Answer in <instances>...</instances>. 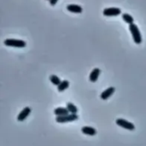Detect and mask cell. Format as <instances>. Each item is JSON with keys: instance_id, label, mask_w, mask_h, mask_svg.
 <instances>
[{"instance_id": "obj_1", "label": "cell", "mask_w": 146, "mask_h": 146, "mask_svg": "<svg viewBox=\"0 0 146 146\" xmlns=\"http://www.w3.org/2000/svg\"><path fill=\"white\" fill-rule=\"evenodd\" d=\"M129 30L132 33L134 43L137 44H140L142 43L143 39H142V36H141V33H140V31H139L138 26L134 23L132 25H129Z\"/></svg>"}, {"instance_id": "obj_2", "label": "cell", "mask_w": 146, "mask_h": 146, "mask_svg": "<svg viewBox=\"0 0 146 146\" xmlns=\"http://www.w3.org/2000/svg\"><path fill=\"white\" fill-rule=\"evenodd\" d=\"M3 44L6 46L16 47V48H24L27 45V43L24 40L15 39V38H7L3 41Z\"/></svg>"}, {"instance_id": "obj_3", "label": "cell", "mask_w": 146, "mask_h": 146, "mask_svg": "<svg viewBox=\"0 0 146 146\" xmlns=\"http://www.w3.org/2000/svg\"><path fill=\"white\" fill-rule=\"evenodd\" d=\"M78 119H79V116L77 114H68V115H63V116H56V121L57 123H67V122L75 121Z\"/></svg>"}, {"instance_id": "obj_4", "label": "cell", "mask_w": 146, "mask_h": 146, "mask_svg": "<svg viewBox=\"0 0 146 146\" xmlns=\"http://www.w3.org/2000/svg\"><path fill=\"white\" fill-rule=\"evenodd\" d=\"M115 122H116V124H117L119 127H122V128H125V129H127V130H129V131H133V130H135V126H134V124L132 123V122H130V121H127V120H125V119L119 118V119L116 120Z\"/></svg>"}, {"instance_id": "obj_5", "label": "cell", "mask_w": 146, "mask_h": 146, "mask_svg": "<svg viewBox=\"0 0 146 146\" xmlns=\"http://www.w3.org/2000/svg\"><path fill=\"white\" fill-rule=\"evenodd\" d=\"M103 14L105 16H117L121 14V9L119 8H115V7L106 8L104 9Z\"/></svg>"}, {"instance_id": "obj_6", "label": "cell", "mask_w": 146, "mask_h": 146, "mask_svg": "<svg viewBox=\"0 0 146 146\" xmlns=\"http://www.w3.org/2000/svg\"><path fill=\"white\" fill-rule=\"evenodd\" d=\"M31 111H32L31 108L25 107L17 115V121H24L29 116V115L31 114Z\"/></svg>"}, {"instance_id": "obj_7", "label": "cell", "mask_w": 146, "mask_h": 146, "mask_svg": "<svg viewBox=\"0 0 146 146\" xmlns=\"http://www.w3.org/2000/svg\"><path fill=\"white\" fill-rule=\"evenodd\" d=\"M115 92V88L114 86H110V87L107 88L104 92H103L101 93L100 98H101V99H103V100H107V99H109V98L114 94Z\"/></svg>"}, {"instance_id": "obj_8", "label": "cell", "mask_w": 146, "mask_h": 146, "mask_svg": "<svg viewBox=\"0 0 146 146\" xmlns=\"http://www.w3.org/2000/svg\"><path fill=\"white\" fill-rule=\"evenodd\" d=\"M100 74H101V70H100L98 68H93L92 71L91 72L90 75H89V80H90V81L92 82V83L96 82V81L98 80V77H99Z\"/></svg>"}, {"instance_id": "obj_9", "label": "cell", "mask_w": 146, "mask_h": 146, "mask_svg": "<svg viewBox=\"0 0 146 146\" xmlns=\"http://www.w3.org/2000/svg\"><path fill=\"white\" fill-rule=\"evenodd\" d=\"M81 132L86 134V135H89V136H95L97 134V130L92 127H89V126H85L81 128Z\"/></svg>"}, {"instance_id": "obj_10", "label": "cell", "mask_w": 146, "mask_h": 146, "mask_svg": "<svg viewBox=\"0 0 146 146\" xmlns=\"http://www.w3.org/2000/svg\"><path fill=\"white\" fill-rule=\"evenodd\" d=\"M67 9L72 13H75V14H80L83 11V9L80 5L78 4H68L67 6Z\"/></svg>"}, {"instance_id": "obj_11", "label": "cell", "mask_w": 146, "mask_h": 146, "mask_svg": "<svg viewBox=\"0 0 146 146\" xmlns=\"http://www.w3.org/2000/svg\"><path fill=\"white\" fill-rule=\"evenodd\" d=\"M54 114L56 115V116H63V115H67L69 113V111L68 110L67 108H64V107H58L56 108L55 110H54Z\"/></svg>"}, {"instance_id": "obj_12", "label": "cell", "mask_w": 146, "mask_h": 146, "mask_svg": "<svg viewBox=\"0 0 146 146\" xmlns=\"http://www.w3.org/2000/svg\"><path fill=\"white\" fill-rule=\"evenodd\" d=\"M122 19H123V21H124L126 23H127V24H129V25H132V24H133V22H134L133 17L131 15L127 14V13L122 14Z\"/></svg>"}, {"instance_id": "obj_13", "label": "cell", "mask_w": 146, "mask_h": 146, "mask_svg": "<svg viewBox=\"0 0 146 146\" xmlns=\"http://www.w3.org/2000/svg\"><path fill=\"white\" fill-rule=\"evenodd\" d=\"M66 108L69 111L70 114H77L78 112V108L72 103H67L66 104Z\"/></svg>"}, {"instance_id": "obj_14", "label": "cell", "mask_w": 146, "mask_h": 146, "mask_svg": "<svg viewBox=\"0 0 146 146\" xmlns=\"http://www.w3.org/2000/svg\"><path fill=\"white\" fill-rule=\"evenodd\" d=\"M68 86H69V82L65 80H62V83L57 86V90L59 92H62L65 91L66 89H68Z\"/></svg>"}, {"instance_id": "obj_15", "label": "cell", "mask_w": 146, "mask_h": 146, "mask_svg": "<svg viewBox=\"0 0 146 146\" xmlns=\"http://www.w3.org/2000/svg\"><path fill=\"white\" fill-rule=\"evenodd\" d=\"M50 82L53 84V85H55V86H59L61 83H62V80H61V79L58 77V76H56V75H55V74H51L50 76Z\"/></svg>"}, {"instance_id": "obj_16", "label": "cell", "mask_w": 146, "mask_h": 146, "mask_svg": "<svg viewBox=\"0 0 146 146\" xmlns=\"http://www.w3.org/2000/svg\"><path fill=\"white\" fill-rule=\"evenodd\" d=\"M49 2H50V3L51 6H55L56 4V3L58 2V0H50Z\"/></svg>"}, {"instance_id": "obj_17", "label": "cell", "mask_w": 146, "mask_h": 146, "mask_svg": "<svg viewBox=\"0 0 146 146\" xmlns=\"http://www.w3.org/2000/svg\"><path fill=\"white\" fill-rule=\"evenodd\" d=\"M47 1H50V0H47Z\"/></svg>"}]
</instances>
